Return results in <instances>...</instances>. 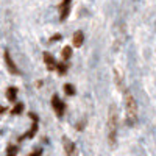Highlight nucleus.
Listing matches in <instances>:
<instances>
[{
  "instance_id": "nucleus-1",
  "label": "nucleus",
  "mask_w": 156,
  "mask_h": 156,
  "mask_svg": "<svg viewBox=\"0 0 156 156\" xmlns=\"http://www.w3.org/2000/svg\"><path fill=\"white\" fill-rule=\"evenodd\" d=\"M117 129H119V114H117L115 106L111 105L108 109V120H106V133L111 145H114L117 140Z\"/></svg>"
},
{
  "instance_id": "nucleus-2",
  "label": "nucleus",
  "mask_w": 156,
  "mask_h": 156,
  "mask_svg": "<svg viewBox=\"0 0 156 156\" xmlns=\"http://www.w3.org/2000/svg\"><path fill=\"white\" fill-rule=\"evenodd\" d=\"M125 115H126V125L134 126L137 122V103L134 95L129 90L125 92Z\"/></svg>"
},
{
  "instance_id": "nucleus-3",
  "label": "nucleus",
  "mask_w": 156,
  "mask_h": 156,
  "mask_svg": "<svg viewBox=\"0 0 156 156\" xmlns=\"http://www.w3.org/2000/svg\"><path fill=\"white\" fill-rule=\"evenodd\" d=\"M51 108H53V111H55V114L58 117H62L64 115V111H66V105H64V101L59 100L58 95L51 97Z\"/></svg>"
},
{
  "instance_id": "nucleus-4",
  "label": "nucleus",
  "mask_w": 156,
  "mask_h": 156,
  "mask_svg": "<svg viewBox=\"0 0 156 156\" xmlns=\"http://www.w3.org/2000/svg\"><path fill=\"white\" fill-rule=\"evenodd\" d=\"M62 145H64L66 156H76V147L69 137H62Z\"/></svg>"
},
{
  "instance_id": "nucleus-5",
  "label": "nucleus",
  "mask_w": 156,
  "mask_h": 156,
  "mask_svg": "<svg viewBox=\"0 0 156 156\" xmlns=\"http://www.w3.org/2000/svg\"><path fill=\"white\" fill-rule=\"evenodd\" d=\"M70 3H72V0H62V3L59 5V17H61V20L67 19L69 12H70Z\"/></svg>"
},
{
  "instance_id": "nucleus-6",
  "label": "nucleus",
  "mask_w": 156,
  "mask_h": 156,
  "mask_svg": "<svg viewBox=\"0 0 156 156\" xmlns=\"http://www.w3.org/2000/svg\"><path fill=\"white\" fill-rule=\"evenodd\" d=\"M5 64H6V67H8V70H9L11 73H16V75L20 73V70L17 69V66L14 64V61H12V58H11V55H9L8 50L5 51Z\"/></svg>"
},
{
  "instance_id": "nucleus-7",
  "label": "nucleus",
  "mask_w": 156,
  "mask_h": 156,
  "mask_svg": "<svg viewBox=\"0 0 156 156\" xmlns=\"http://www.w3.org/2000/svg\"><path fill=\"white\" fill-rule=\"evenodd\" d=\"M83 42H84V33H83V31H76V33L73 34L72 44H73L75 47H81Z\"/></svg>"
},
{
  "instance_id": "nucleus-8",
  "label": "nucleus",
  "mask_w": 156,
  "mask_h": 156,
  "mask_svg": "<svg viewBox=\"0 0 156 156\" xmlns=\"http://www.w3.org/2000/svg\"><path fill=\"white\" fill-rule=\"evenodd\" d=\"M31 115V119H33V125H31V128H30V131H28V134H25L22 139H25V137H28V139H31L34 134H36V131H37V119H36V115L34 114H30Z\"/></svg>"
},
{
  "instance_id": "nucleus-9",
  "label": "nucleus",
  "mask_w": 156,
  "mask_h": 156,
  "mask_svg": "<svg viewBox=\"0 0 156 156\" xmlns=\"http://www.w3.org/2000/svg\"><path fill=\"white\" fill-rule=\"evenodd\" d=\"M44 61H45V64H47V67H48V70H53V69H56V61L53 59V56H51L50 53H44Z\"/></svg>"
},
{
  "instance_id": "nucleus-10",
  "label": "nucleus",
  "mask_w": 156,
  "mask_h": 156,
  "mask_svg": "<svg viewBox=\"0 0 156 156\" xmlns=\"http://www.w3.org/2000/svg\"><path fill=\"white\" fill-rule=\"evenodd\" d=\"M16 97H17V87H14V86H9V87L6 89V98H8V101L14 103Z\"/></svg>"
},
{
  "instance_id": "nucleus-11",
  "label": "nucleus",
  "mask_w": 156,
  "mask_h": 156,
  "mask_svg": "<svg viewBox=\"0 0 156 156\" xmlns=\"http://www.w3.org/2000/svg\"><path fill=\"white\" fill-rule=\"evenodd\" d=\"M61 55H62V59L64 61H67V59H70V56H72V47H64L62 48V51H61Z\"/></svg>"
},
{
  "instance_id": "nucleus-12",
  "label": "nucleus",
  "mask_w": 156,
  "mask_h": 156,
  "mask_svg": "<svg viewBox=\"0 0 156 156\" xmlns=\"http://www.w3.org/2000/svg\"><path fill=\"white\" fill-rule=\"evenodd\" d=\"M64 92H66L67 95H75V87H73V84H70V83L64 84Z\"/></svg>"
},
{
  "instance_id": "nucleus-13",
  "label": "nucleus",
  "mask_w": 156,
  "mask_h": 156,
  "mask_svg": "<svg viewBox=\"0 0 156 156\" xmlns=\"http://www.w3.org/2000/svg\"><path fill=\"white\" fill-rule=\"evenodd\" d=\"M56 69H58V72H59V75H64L67 72V66L64 62H59V64H56Z\"/></svg>"
},
{
  "instance_id": "nucleus-14",
  "label": "nucleus",
  "mask_w": 156,
  "mask_h": 156,
  "mask_svg": "<svg viewBox=\"0 0 156 156\" xmlns=\"http://www.w3.org/2000/svg\"><path fill=\"white\" fill-rule=\"evenodd\" d=\"M16 153H17V147H14V145H8L6 156H16Z\"/></svg>"
},
{
  "instance_id": "nucleus-15",
  "label": "nucleus",
  "mask_w": 156,
  "mask_h": 156,
  "mask_svg": "<svg viewBox=\"0 0 156 156\" xmlns=\"http://www.w3.org/2000/svg\"><path fill=\"white\" fill-rule=\"evenodd\" d=\"M22 111H23V105H22V103H17V105L12 108V114H20Z\"/></svg>"
},
{
  "instance_id": "nucleus-16",
  "label": "nucleus",
  "mask_w": 156,
  "mask_h": 156,
  "mask_svg": "<svg viewBox=\"0 0 156 156\" xmlns=\"http://www.w3.org/2000/svg\"><path fill=\"white\" fill-rule=\"evenodd\" d=\"M114 75H115V83H117V86H122V76L119 75V72H117V70H114Z\"/></svg>"
},
{
  "instance_id": "nucleus-17",
  "label": "nucleus",
  "mask_w": 156,
  "mask_h": 156,
  "mask_svg": "<svg viewBox=\"0 0 156 156\" xmlns=\"http://www.w3.org/2000/svg\"><path fill=\"white\" fill-rule=\"evenodd\" d=\"M41 154H42V150H41V148H37V150H34L30 156H41Z\"/></svg>"
},
{
  "instance_id": "nucleus-18",
  "label": "nucleus",
  "mask_w": 156,
  "mask_h": 156,
  "mask_svg": "<svg viewBox=\"0 0 156 156\" xmlns=\"http://www.w3.org/2000/svg\"><path fill=\"white\" fill-rule=\"evenodd\" d=\"M59 37H61L59 34H55L53 37H51V39H50V41H58V39H59Z\"/></svg>"
},
{
  "instance_id": "nucleus-19",
  "label": "nucleus",
  "mask_w": 156,
  "mask_h": 156,
  "mask_svg": "<svg viewBox=\"0 0 156 156\" xmlns=\"http://www.w3.org/2000/svg\"><path fill=\"white\" fill-rule=\"evenodd\" d=\"M2 112H5V108H3V106H0V114H2Z\"/></svg>"
}]
</instances>
